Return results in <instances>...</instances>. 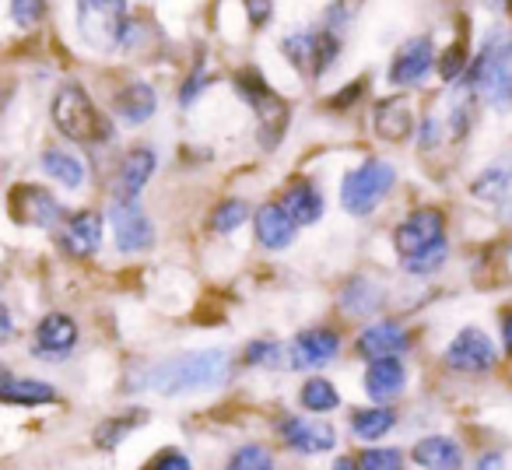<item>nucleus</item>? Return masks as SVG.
Here are the masks:
<instances>
[{"label": "nucleus", "mask_w": 512, "mask_h": 470, "mask_svg": "<svg viewBox=\"0 0 512 470\" xmlns=\"http://www.w3.org/2000/svg\"><path fill=\"white\" fill-rule=\"evenodd\" d=\"M488 8L491 11H505V8H509V0H488Z\"/></svg>", "instance_id": "obj_47"}, {"label": "nucleus", "mask_w": 512, "mask_h": 470, "mask_svg": "<svg viewBox=\"0 0 512 470\" xmlns=\"http://www.w3.org/2000/svg\"><path fill=\"white\" fill-rule=\"evenodd\" d=\"M148 470H193V467H190V460H186L183 449H162V453L148 463Z\"/></svg>", "instance_id": "obj_39"}, {"label": "nucleus", "mask_w": 512, "mask_h": 470, "mask_svg": "<svg viewBox=\"0 0 512 470\" xmlns=\"http://www.w3.org/2000/svg\"><path fill=\"white\" fill-rule=\"evenodd\" d=\"M43 172L50 179H57L60 186H67V190H81L85 186V165L71 151H60V148L43 151Z\"/></svg>", "instance_id": "obj_29"}, {"label": "nucleus", "mask_w": 512, "mask_h": 470, "mask_svg": "<svg viewBox=\"0 0 512 470\" xmlns=\"http://www.w3.org/2000/svg\"><path fill=\"white\" fill-rule=\"evenodd\" d=\"M435 64H439V60H435L432 39L418 36V39H411V43L400 46L386 78H390V85H397V88H414V85H421L428 74H432Z\"/></svg>", "instance_id": "obj_15"}, {"label": "nucleus", "mask_w": 512, "mask_h": 470, "mask_svg": "<svg viewBox=\"0 0 512 470\" xmlns=\"http://www.w3.org/2000/svg\"><path fill=\"white\" fill-rule=\"evenodd\" d=\"M109 218H113V239L120 253H144L155 243V228L151 218L141 211V204L130 197H116L109 204Z\"/></svg>", "instance_id": "obj_10"}, {"label": "nucleus", "mask_w": 512, "mask_h": 470, "mask_svg": "<svg viewBox=\"0 0 512 470\" xmlns=\"http://www.w3.org/2000/svg\"><path fill=\"white\" fill-rule=\"evenodd\" d=\"M446 257H449V243H442V246H435V250H425V253H418V257L404 260V271L414 274V278H425V274L439 271V267L446 264Z\"/></svg>", "instance_id": "obj_36"}, {"label": "nucleus", "mask_w": 512, "mask_h": 470, "mask_svg": "<svg viewBox=\"0 0 512 470\" xmlns=\"http://www.w3.org/2000/svg\"><path fill=\"white\" fill-rule=\"evenodd\" d=\"M281 207H285L299 225H313L323 214V193L316 190L309 179H295V183H288L285 193H281Z\"/></svg>", "instance_id": "obj_24"}, {"label": "nucleus", "mask_w": 512, "mask_h": 470, "mask_svg": "<svg viewBox=\"0 0 512 470\" xmlns=\"http://www.w3.org/2000/svg\"><path fill=\"white\" fill-rule=\"evenodd\" d=\"M337 355H341V334L330 327L302 330V334L292 341V348H288V362H292L295 372L320 369V365L334 362Z\"/></svg>", "instance_id": "obj_13"}, {"label": "nucleus", "mask_w": 512, "mask_h": 470, "mask_svg": "<svg viewBox=\"0 0 512 470\" xmlns=\"http://www.w3.org/2000/svg\"><path fill=\"white\" fill-rule=\"evenodd\" d=\"M278 435H281V442H285L288 449H295L299 456H320L337 446L334 425L313 421V418H281Z\"/></svg>", "instance_id": "obj_14"}, {"label": "nucleus", "mask_w": 512, "mask_h": 470, "mask_svg": "<svg viewBox=\"0 0 512 470\" xmlns=\"http://www.w3.org/2000/svg\"><path fill=\"white\" fill-rule=\"evenodd\" d=\"M281 50L288 53V60L299 71L320 78V74H327L334 67L337 53H341V32L330 29V25H323L316 32H292V36L281 39Z\"/></svg>", "instance_id": "obj_7"}, {"label": "nucleus", "mask_w": 512, "mask_h": 470, "mask_svg": "<svg viewBox=\"0 0 512 470\" xmlns=\"http://www.w3.org/2000/svg\"><path fill=\"white\" fill-rule=\"evenodd\" d=\"M341 306L348 316H372V313H379V306H383V288L369 278H355L344 285Z\"/></svg>", "instance_id": "obj_27"}, {"label": "nucleus", "mask_w": 512, "mask_h": 470, "mask_svg": "<svg viewBox=\"0 0 512 470\" xmlns=\"http://www.w3.org/2000/svg\"><path fill=\"white\" fill-rule=\"evenodd\" d=\"M358 463H362V470H404V456L397 453V449H365L362 456H358Z\"/></svg>", "instance_id": "obj_38"}, {"label": "nucleus", "mask_w": 512, "mask_h": 470, "mask_svg": "<svg viewBox=\"0 0 512 470\" xmlns=\"http://www.w3.org/2000/svg\"><path fill=\"white\" fill-rule=\"evenodd\" d=\"M155 88L144 85V81H134V85H127L120 95H116V113H120L123 123H130V127H141V123H148L151 116H155Z\"/></svg>", "instance_id": "obj_25"}, {"label": "nucleus", "mask_w": 512, "mask_h": 470, "mask_svg": "<svg viewBox=\"0 0 512 470\" xmlns=\"http://www.w3.org/2000/svg\"><path fill=\"white\" fill-rule=\"evenodd\" d=\"M407 386V369L400 358H379L365 369V393L372 397V404H390L404 393Z\"/></svg>", "instance_id": "obj_20"}, {"label": "nucleus", "mask_w": 512, "mask_h": 470, "mask_svg": "<svg viewBox=\"0 0 512 470\" xmlns=\"http://www.w3.org/2000/svg\"><path fill=\"white\" fill-rule=\"evenodd\" d=\"M81 39L95 50L123 46L127 32V0H78Z\"/></svg>", "instance_id": "obj_6"}, {"label": "nucleus", "mask_w": 512, "mask_h": 470, "mask_svg": "<svg viewBox=\"0 0 512 470\" xmlns=\"http://www.w3.org/2000/svg\"><path fill=\"white\" fill-rule=\"evenodd\" d=\"M11 207H15L18 221H29V225H36V228H46V232L60 228V221H64L60 200L53 197V193L39 190V186H18V190L11 193Z\"/></svg>", "instance_id": "obj_16"}, {"label": "nucleus", "mask_w": 512, "mask_h": 470, "mask_svg": "<svg viewBox=\"0 0 512 470\" xmlns=\"http://www.w3.org/2000/svg\"><path fill=\"white\" fill-rule=\"evenodd\" d=\"M442 243H446V214L439 207H418L393 232V246H397V253L404 260L418 257L425 250H435Z\"/></svg>", "instance_id": "obj_8"}, {"label": "nucleus", "mask_w": 512, "mask_h": 470, "mask_svg": "<svg viewBox=\"0 0 512 470\" xmlns=\"http://www.w3.org/2000/svg\"><path fill=\"white\" fill-rule=\"evenodd\" d=\"M372 127H376V134L383 137V141H407L414 130V109L411 102L404 99V95H390V99H383L376 106V113H372Z\"/></svg>", "instance_id": "obj_21"}, {"label": "nucleus", "mask_w": 512, "mask_h": 470, "mask_svg": "<svg viewBox=\"0 0 512 470\" xmlns=\"http://www.w3.org/2000/svg\"><path fill=\"white\" fill-rule=\"evenodd\" d=\"M411 460L418 463L421 470H463L467 463V453L456 439L449 435H425V439L414 442Z\"/></svg>", "instance_id": "obj_19"}, {"label": "nucleus", "mask_w": 512, "mask_h": 470, "mask_svg": "<svg viewBox=\"0 0 512 470\" xmlns=\"http://www.w3.org/2000/svg\"><path fill=\"white\" fill-rule=\"evenodd\" d=\"M78 348V323L67 313H46L32 330V355L46 362H60Z\"/></svg>", "instance_id": "obj_12"}, {"label": "nucleus", "mask_w": 512, "mask_h": 470, "mask_svg": "<svg viewBox=\"0 0 512 470\" xmlns=\"http://www.w3.org/2000/svg\"><path fill=\"white\" fill-rule=\"evenodd\" d=\"M0 397L8 404H22V407H39V404H53L60 400V393L50 383H39V379H18L11 372H4V383H0Z\"/></svg>", "instance_id": "obj_26"}, {"label": "nucleus", "mask_w": 512, "mask_h": 470, "mask_svg": "<svg viewBox=\"0 0 512 470\" xmlns=\"http://www.w3.org/2000/svg\"><path fill=\"white\" fill-rule=\"evenodd\" d=\"M449 134H442V123H439V116H425V123H421V130H418V141H421V148L425 151H435L442 141H446Z\"/></svg>", "instance_id": "obj_40"}, {"label": "nucleus", "mask_w": 512, "mask_h": 470, "mask_svg": "<svg viewBox=\"0 0 512 470\" xmlns=\"http://www.w3.org/2000/svg\"><path fill=\"white\" fill-rule=\"evenodd\" d=\"M330 470H362V463L351 460V456H337L334 467H330Z\"/></svg>", "instance_id": "obj_46"}, {"label": "nucleus", "mask_w": 512, "mask_h": 470, "mask_svg": "<svg viewBox=\"0 0 512 470\" xmlns=\"http://www.w3.org/2000/svg\"><path fill=\"white\" fill-rule=\"evenodd\" d=\"M228 376H232V355L221 348H200L172 355L144 369L134 379V386L158 393V397H190V393L218 390V386L228 383Z\"/></svg>", "instance_id": "obj_1"}, {"label": "nucleus", "mask_w": 512, "mask_h": 470, "mask_svg": "<svg viewBox=\"0 0 512 470\" xmlns=\"http://www.w3.org/2000/svg\"><path fill=\"white\" fill-rule=\"evenodd\" d=\"M242 358H246L249 369H278L281 358H285V348L278 341H253Z\"/></svg>", "instance_id": "obj_35"}, {"label": "nucleus", "mask_w": 512, "mask_h": 470, "mask_svg": "<svg viewBox=\"0 0 512 470\" xmlns=\"http://www.w3.org/2000/svg\"><path fill=\"white\" fill-rule=\"evenodd\" d=\"M11 334H15V323H11V313H8V309H0V337H4V341H11Z\"/></svg>", "instance_id": "obj_45"}, {"label": "nucleus", "mask_w": 512, "mask_h": 470, "mask_svg": "<svg viewBox=\"0 0 512 470\" xmlns=\"http://www.w3.org/2000/svg\"><path fill=\"white\" fill-rule=\"evenodd\" d=\"M253 228H256V239H260L264 250H288V246L295 243L299 221L281 207V200H271V204L256 207Z\"/></svg>", "instance_id": "obj_18"}, {"label": "nucleus", "mask_w": 512, "mask_h": 470, "mask_svg": "<svg viewBox=\"0 0 512 470\" xmlns=\"http://www.w3.org/2000/svg\"><path fill=\"white\" fill-rule=\"evenodd\" d=\"M495 362H498L495 344L477 327L460 330V334L453 337V344L446 348V355H442V365H446L449 372H460V376H484V372L495 369Z\"/></svg>", "instance_id": "obj_9"}, {"label": "nucleus", "mask_w": 512, "mask_h": 470, "mask_svg": "<svg viewBox=\"0 0 512 470\" xmlns=\"http://www.w3.org/2000/svg\"><path fill=\"white\" fill-rule=\"evenodd\" d=\"M144 418H148L144 411H127V414H116V418H106L99 428H95V446L109 453V449L120 446V442L127 439V435L134 432V428L141 425Z\"/></svg>", "instance_id": "obj_31"}, {"label": "nucleus", "mask_w": 512, "mask_h": 470, "mask_svg": "<svg viewBox=\"0 0 512 470\" xmlns=\"http://www.w3.org/2000/svg\"><path fill=\"white\" fill-rule=\"evenodd\" d=\"M53 127L71 141H95L109 137V123L99 116L92 95L81 85H64L53 95Z\"/></svg>", "instance_id": "obj_5"}, {"label": "nucleus", "mask_w": 512, "mask_h": 470, "mask_svg": "<svg viewBox=\"0 0 512 470\" xmlns=\"http://www.w3.org/2000/svg\"><path fill=\"white\" fill-rule=\"evenodd\" d=\"M474 470H509V467H505V456L502 453H484L481 460L474 463Z\"/></svg>", "instance_id": "obj_43"}, {"label": "nucleus", "mask_w": 512, "mask_h": 470, "mask_svg": "<svg viewBox=\"0 0 512 470\" xmlns=\"http://www.w3.org/2000/svg\"><path fill=\"white\" fill-rule=\"evenodd\" d=\"M235 92L249 102V109L256 113V134H260V144L267 151L278 148L281 137H285V127H288V102L260 78V71L253 67H242L239 74L232 78Z\"/></svg>", "instance_id": "obj_3"}, {"label": "nucleus", "mask_w": 512, "mask_h": 470, "mask_svg": "<svg viewBox=\"0 0 512 470\" xmlns=\"http://www.w3.org/2000/svg\"><path fill=\"white\" fill-rule=\"evenodd\" d=\"M467 81L491 109H509L512 106V32L491 29L481 43V53L470 60Z\"/></svg>", "instance_id": "obj_2"}, {"label": "nucleus", "mask_w": 512, "mask_h": 470, "mask_svg": "<svg viewBox=\"0 0 512 470\" xmlns=\"http://www.w3.org/2000/svg\"><path fill=\"white\" fill-rule=\"evenodd\" d=\"M393 183H397L393 162H386V158H365V162L355 165L341 183L344 211L355 214V218H365V214H372L383 204L386 193L393 190Z\"/></svg>", "instance_id": "obj_4"}, {"label": "nucleus", "mask_w": 512, "mask_h": 470, "mask_svg": "<svg viewBox=\"0 0 512 470\" xmlns=\"http://www.w3.org/2000/svg\"><path fill=\"white\" fill-rule=\"evenodd\" d=\"M102 246V218L95 211H78L64 225V250L71 257H92Z\"/></svg>", "instance_id": "obj_22"}, {"label": "nucleus", "mask_w": 512, "mask_h": 470, "mask_svg": "<svg viewBox=\"0 0 512 470\" xmlns=\"http://www.w3.org/2000/svg\"><path fill=\"white\" fill-rule=\"evenodd\" d=\"M11 18L22 29H36L46 18V0H11Z\"/></svg>", "instance_id": "obj_37"}, {"label": "nucleus", "mask_w": 512, "mask_h": 470, "mask_svg": "<svg viewBox=\"0 0 512 470\" xmlns=\"http://www.w3.org/2000/svg\"><path fill=\"white\" fill-rule=\"evenodd\" d=\"M207 81H211V74H207L204 67H197V71L186 78L183 92H179V102H183V106H193V99H200V95H204Z\"/></svg>", "instance_id": "obj_41"}, {"label": "nucleus", "mask_w": 512, "mask_h": 470, "mask_svg": "<svg viewBox=\"0 0 512 470\" xmlns=\"http://www.w3.org/2000/svg\"><path fill=\"white\" fill-rule=\"evenodd\" d=\"M246 218H249V204H246V200L228 197V200H221V204L214 207V214H211V228H214V232H218V235H232L235 228H239Z\"/></svg>", "instance_id": "obj_33"}, {"label": "nucleus", "mask_w": 512, "mask_h": 470, "mask_svg": "<svg viewBox=\"0 0 512 470\" xmlns=\"http://www.w3.org/2000/svg\"><path fill=\"white\" fill-rule=\"evenodd\" d=\"M271 11H274L271 0H246V15H249V22H253L256 29L271 22Z\"/></svg>", "instance_id": "obj_42"}, {"label": "nucleus", "mask_w": 512, "mask_h": 470, "mask_svg": "<svg viewBox=\"0 0 512 470\" xmlns=\"http://www.w3.org/2000/svg\"><path fill=\"white\" fill-rule=\"evenodd\" d=\"M151 172H155V151L151 148L127 151V158H123V165H120V176H116V190H120V197H130V200L141 197V190L148 186Z\"/></svg>", "instance_id": "obj_23"}, {"label": "nucleus", "mask_w": 512, "mask_h": 470, "mask_svg": "<svg viewBox=\"0 0 512 470\" xmlns=\"http://www.w3.org/2000/svg\"><path fill=\"white\" fill-rule=\"evenodd\" d=\"M407 348H411V334H407L404 323H397V320H379L358 334V355L369 358V362L400 358Z\"/></svg>", "instance_id": "obj_17"}, {"label": "nucleus", "mask_w": 512, "mask_h": 470, "mask_svg": "<svg viewBox=\"0 0 512 470\" xmlns=\"http://www.w3.org/2000/svg\"><path fill=\"white\" fill-rule=\"evenodd\" d=\"M467 71H470L467 43H463V39H456V43L449 46V50L439 57V74H442V81H449V85H456V81L467 78Z\"/></svg>", "instance_id": "obj_34"}, {"label": "nucleus", "mask_w": 512, "mask_h": 470, "mask_svg": "<svg viewBox=\"0 0 512 470\" xmlns=\"http://www.w3.org/2000/svg\"><path fill=\"white\" fill-rule=\"evenodd\" d=\"M225 470H278V463H274V453L267 446L249 442V446H239L228 456Z\"/></svg>", "instance_id": "obj_32"}, {"label": "nucleus", "mask_w": 512, "mask_h": 470, "mask_svg": "<svg viewBox=\"0 0 512 470\" xmlns=\"http://www.w3.org/2000/svg\"><path fill=\"white\" fill-rule=\"evenodd\" d=\"M299 404L306 407L309 414H327V411H337L341 407V393L330 379L323 376H309L299 390Z\"/></svg>", "instance_id": "obj_30"}, {"label": "nucleus", "mask_w": 512, "mask_h": 470, "mask_svg": "<svg viewBox=\"0 0 512 470\" xmlns=\"http://www.w3.org/2000/svg\"><path fill=\"white\" fill-rule=\"evenodd\" d=\"M502 344H505V355H512V313L502 316Z\"/></svg>", "instance_id": "obj_44"}, {"label": "nucleus", "mask_w": 512, "mask_h": 470, "mask_svg": "<svg viewBox=\"0 0 512 470\" xmlns=\"http://www.w3.org/2000/svg\"><path fill=\"white\" fill-rule=\"evenodd\" d=\"M470 197L495 211L498 218L512 221V155L491 162L481 176L470 183Z\"/></svg>", "instance_id": "obj_11"}, {"label": "nucleus", "mask_w": 512, "mask_h": 470, "mask_svg": "<svg viewBox=\"0 0 512 470\" xmlns=\"http://www.w3.org/2000/svg\"><path fill=\"white\" fill-rule=\"evenodd\" d=\"M397 425V414H393V407H365V411H355L351 414V435L362 442H376L383 439L390 428Z\"/></svg>", "instance_id": "obj_28"}]
</instances>
